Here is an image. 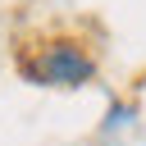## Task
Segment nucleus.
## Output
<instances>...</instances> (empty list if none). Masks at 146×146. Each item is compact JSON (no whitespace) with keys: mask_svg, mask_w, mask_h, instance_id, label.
Segmentation results:
<instances>
[{"mask_svg":"<svg viewBox=\"0 0 146 146\" xmlns=\"http://www.w3.org/2000/svg\"><path fill=\"white\" fill-rule=\"evenodd\" d=\"M23 78L36 87H82L96 78V59L78 41H50L32 59H23Z\"/></svg>","mask_w":146,"mask_h":146,"instance_id":"obj_1","label":"nucleus"}]
</instances>
